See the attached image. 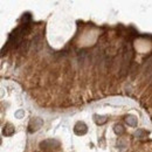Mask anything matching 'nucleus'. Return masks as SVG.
Segmentation results:
<instances>
[{"label":"nucleus","mask_w":152,"mask_h":152,"mask_svg":"<svg viewBox=\"0 0 152 152\" xmlns=\"http://www.w3.org/2000/svg\"><path fill=\"white\" fill-rule=\"evenodd\" d=\"M125 121L131 126H137V118L134 117V116H132V115H128L125 117Z\"/></svg>","instance_id":"423d86ee"},{"label":"nucleus","mask_w":152,"mask_h":152,"mask_svg":"<svg viewBox=\"0 0 152 152\" xmlns=\"http://www.w3.org/2000/svg\"><path fill=\"white\" fill-rule=\"evenodd\" d=\"M87 131H88V128L83 122H77L74 126V132L77 134V136H83V134L87 133Z\"/></svg>","instance_id":"f03ea898"},{"label":"nucleus","mask_w":152,"mask_h":152,"mask_svg":"<svg viewBox=\"0 0 152 152\" xmlns=\"http://www.w3.org/2000/svg\"><path fill=\"white\" fill-rule=\"evenodd\" d=\"M131 55H132L131 50H125V53H124V59H123V67H122L123 74L126 73V70H128V66H129V63H130ZM123 74H122V75H123Z\"/></svg>","instance_id":"20e7f679"},{"label":"nucleus","mask_w":152,"mask_h":152,"mask_svg":"<svg viewBox=\"0 0 152 152\" xmlns=\"http://www.w3.org/2000/svg\"><path fill=\"white\" fill-rule=\"evenodd\" d=\"M94 121L96 122V124H98V125H102V124H104V123L108 121V118H107V116L94 115Z\"/></svg>","instance_id":"39448f33"},{"label":"nucleus","mask_w":152,"mask_h":152,"mask_svg":"<svg viewBox=\"0 0 152 152\" xmlns=\"http://www.w3.org/2000/svg\"><path fill=\"white\" fill-rule=\"evenodd\" d=\"M13 132H14V128H13L12 124L5 125V128H4V134H6V136H11V134H13Z\"/></svg>","instance_id":"0eeeda50"},{"label":"nucleus","mask_w":152,"mask_h":152,"mask_svg":"<svg viewBox=\"0 0 152 152\" xmlns=\"http://www.w3.org/2000/svg\"><path fill=\"white\" fill-rule=\"evenodd\" d=\"M145 133H147V132H145V131H143V130H138L136 133H134V134H136V137H138V138H141L142 136H143V134H145Z\"/></svg>","instance_id":"1a4fd4ad"},{"label":"nucleus","mask_w":152,"mask_h":152,"mask_svg":"<svg viewBox=\"0 0 152 152\" xmlns=\"http://www.w3.org/2000/svg\"><path fill=\"white\" fill-rule=\"evenodd\" d=\"M43 125V121L39 117H35V118H32L29 124H28V131L29 132H35L38 131L41 126Z\"/></svg>","instance_id":"f257e3e1"},{"label":"nucleus","mask_w":152,"mask_h":152,"mask_svg":"<svg viewBox=\"0 0 152 152\" xmlns=\"http://www.w3.org/2000/svg\"><path fill=\"white\" fill-rule=\"evenodd\" d=\"M60 145V143L56 139H47L40 144L42 149H56Z\"/></svg>","instance_id":"7ed1b4c3"},{"label":"nucleus","mask_w":152,"mask_h":152,"mask_svg":"<svg viewBox=\"0 0 152 152\" xmlns=\"http://www.w3.org/2000/svg\"><path fill=\"white\" fill-rule=\"evenodd\" d=\"M113 130H115V132H116V133H118V134H122V133L124 132V129H123V126H122V125H115Z\"/></svg>","instance_id":"6e6552de"}]
</instances>
